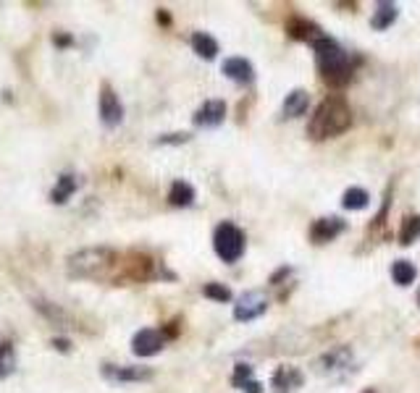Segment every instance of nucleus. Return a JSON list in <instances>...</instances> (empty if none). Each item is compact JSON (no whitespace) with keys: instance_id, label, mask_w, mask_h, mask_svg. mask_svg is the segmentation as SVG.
Here are the masks:
<instances>
[{"instance_id":"19","label":"nucleus","mask_w":420,"mask_h":393,"mask_svg":"<svg viewBox=\"0 0 420 393\" xmlns=\"http://www.w3.org/2000/svg\"><path fill=\"white\" fill-rule=\"evenodd\" d=\"M168 202L176 204V207H187V204L195 202V189L187 181H174L171 191H168Z\"/></svg>"},{"instance_id":"30","label":"nucleus","mask_w":420,"mask_h":393,"mask_svg":"<svg viewBox=\"0 0 420 393\" xmlns=\"http://www.w3.org/2000/svg\"><path fill=\"white\" fill-rule=\"evenodd\" d=\"M418 302H420V294H418Z\"/></svg>"},{"instance_id":"22","label":"nucleus","mask_w":420,"mask_h":393,"mask_svg":"<svg viewBox=\"0 0 420 393\" xmlns=\"http://www.w3.org/2000/svg\"><path fill=\"white\" fill-rule=\"evenodd\" d=\"M16 370V351L11 344H0V380L14 375Z\"/></svg>"},{"instance_id":"5","label":"nucleus","mask_w":420,"mask_h":393,"mask_svg":"<svg viewBox=\"0 0 420 393\" xmlns=\"http://www.w3.org/2000/svg\"><path fill=\"white\" fill-rule=\"evenodd\" d=\"M266 309H268V299H266V294L247 291V294H242L240 299H237V305H234V320H240V322L257 320Z\"/></svg>"},{"instance_id":"21","label":"nucleus","mask_w":420,"mask_h":393,"mask_svg":"<svg viewBox=\"0 0 420 393\" xmlns=\"http://www.w3.org/2000/svg\"><path fill=\"white\" fill-rule=\"evenodd\" d=\"M418 239H420V215H407L402 220V228H399V244L410 247Z\"/></svg>"},{"instance_id":"31","label":"nucleus","mask_w":420,"mask_h":393,"mask_svg":"<svg viewBox=\"0 0 420 393\" xmlns=\"http://www.w3.org/2000/svg\"><path fill=\"white\" fill-rule=\"evenodd\" d=\"M365 393H373V391H365Z\"/></svg>"},{"instance_id":"9","label":"nucleus","mask_w":420,"mask_h":393,"mask_svg":"<svg viewBox=\"0 0 420 393\" xmlns=\"http://www.w3.org/2000/svg\"><path fill=\"white\" fill-rule=\"evenodd\" d=\"M224 116H226L224 100H208L202 102V108L195 113V123L202 126V129H213V126L224 123Z\"/></svg>"},{"instance_id":"2","label":"nucleus","mask_w":420,"mask_h":393,"mask_svg":"<svg viewBox=\"0 0 420 393\" xmlns=\"http://www.w3.org/2000/svg\"><path fill=\"white\" fill-rule=\"evenodd\" d=\"M315 60H318V71L323 76V82L331 87H345L352 79V63L347 58V53L336 45L331 37H320L313 43Z\"/></svg>"},{"instance_id":"15","label":"nucleus","mask_w":420,"mask_h":393,"mask_svg":"<svg viewBox=\"0 0 420 393\" xmlns=\"http://www.w3.org/2000/svg\"><path fill=\"white\" fill-rule=\"evenodd\" d=\"M76 176L74 174H63L58 176V184L53 187V191H50V200L56 204H63V202H69V197L76 191Z\"/></svg>"},{"instance_id":"24","label":"nucleus","mask_w":420,"mask_h":393,"mask_svg":"<svg viewBox=\"0 0 420 393\" xmlns=\"http://www.w3.org/2000/svg\"><path fill=\"white\" fill-rule=\"evenodd\" d=\"M202 294H205L208 299H213V302H231V291L226 289L224 283H205Z\"/></svg>"},{"instance_id":"16","label":"nucleus","mask_w":420,"mask_h":393,"mask_svg":"<svg viewBox=\"0 0 420 393\" xmlns=\"http://www.w3.org/2000/svg\"><path fill=\"white\" fill-rule=\"evenodd\" d=\"M192 47H195L197 56L205 60H213L218 56V43L210 37L208 32H195V34H192Z\"/></svg>"},{"instance_id":"7","label":"nucleus","mask_w":420,"mask_h":393,"mask_svg":"<svg viewBox=\"0 0 420 393\" xmlns=\"http://www.w3.org/2000/svg\"><path fill=\"white\" fill-rule=\"evenodd\" d=\"M103 378L113 383H145L152 378L150 367H119V364H103Z\"/></svg>"},{"instance_id":"3","label":"nucleus","mask_w":420,"mask_h":393,"mask_svg":"<svg viewBox=\"0 0 420 393\" xmlns=\"http://www.w3.org/2000/svg\"><path fill=\"white\" fill-rule=\"evenodd\" d=\"M119 260V254L113 249L105 247H90V249H79L74 252L69 260H66V273L71 278H90V281H103L113 265Z\"/></svg>"},{"instance_id":"28","label":"nucleus","mask_w":420,"mask_h":393,"mask_svg":"<svg viewBox=\"0 0 420 393\" xmlns=\"http://www.w3.org/2000/svg\"><path fill=\"white\" fill-rule=\"evenodd\" d=\"M53 344L58 346V351H69V341H63V338H56Z\"/></svg>"},{"instance_id":"20","label":"nucleus","mask_w":420,"mask_h":393,"mask_svg":"<svg viewBox=\"0 0 420 393\" xmlns=\"http://www.w3.org/2000/svg\"><path fill=\"white\" fill-rule=\"evenodd\" d=\"M418 276V270H415V265L407 260H399L391 265V278H394V283H399V286H410L412 281Z\"/></svg>"},{"instance_id":"4","label":"nucleus","mask_w":420,"mask_h":393,"mask_svg":"<svg viewBox=\"0 0 420 393\" xmlns=\"http://www.w3.org/2000/svg\"><path fill=\"white\" fill-rule=\"evenodd\" d=\"M213 249L224 262H237L244 254V233L234 223H221L213 233Z\"/></svg>"},{"instance_id":"26","label":"nucleus","mask_w":420,"mask_h":393,"mask_svg":"<svg viewBox=\"0 0 420 393\" xmlns=\"http://www.w3.org/2000/svg\"><path fill=\"white\" fill-rule=\"evenodd\" d=\"M181 142H189V134H165L158 139V145H181Z\"/></svg>"},{"instance_id":"18","label":"nucleus","mask_w":420,"mask_h":393,"mask_svg":"<svg viewBox=\"0 0 420 393\" xmlns=\"http://www.w3.org/2000/svg\"><path fill=\"white\" fill-rule=\"evenodd\" d=\"M352 359V351L349 349H334L329 354H323V359H320V372H334V370H342L347 367Z\"/></svg>"},{"instance_id":"11","label":"nucleus","mask_w":420,"mask_h":393,"mask_svg":"<svg viewBox=\"0 0 420 393\" xmlns=\"http://www.w3.org/2000/svg\"><path fill=\"white\" fill-rule=\"evenodd\" d=\"M224 73L231 79V82H237V84H250V82L255 79V69H253V63L244 60V58L224 60Z\"/></svg>"},{"instance_id":"29","label":"nucleus","mask_w":420,"mask_h":393,"mask_svg":"<svg viewBox=\"0 0 420 393\" xmlns=\"http://www.w3.org/2000/svg\"><path fill=\"white\" fill-rule=\"evenodd\" d=\"M56 43H58V45H71V37H56Z\"/></svg>"},{"instance_id":"14","label":"nucleus","mask_w":420,"mask_h":393,"mask_svg":"<svg viewBox=\"0 0 420 393\" xmlns=\"http://www.w3.org/2000/svg\"><path fill=\"white\" fill-rule=\"evenodd\" d=\"M307 105H310V95L305 89H294L289 92L284 100V116L286 118H300L307 113Z\"/></svg>"},{"instance_id":"23","label":"nucleus","mask_w":420,"mask_h":393,"mask_svg":"<svg viewBox=\"0 0 420 393\" xmlns=\"http://www.w3.org/2000/svg\"><path fill=\"white\" fill-rule=\"evenodd\" d=\"M368 191L365 189H358V187H352V189L345 191V197H342V204H345L347 210H362L365 204H368Z\"/></svg>"},{"instance_id":"10","label":"nucleus","mask_w":420,"mask_h":393,"mask_svg":"<svg viewBox=\"0 0 420 393\" xmlns=\"http://www.w3.org/2000/svg\"><path fill=\"white\" fill-rule=\"evenodd\" d=\"M345 220L342 218H320L313 223L310 228V236H313L315 244H326V241H334L339 233L345 231Z\"/></svg>"},{"instance_id":"27","label":"nucleus","mask_w":420,"mask_h":393,"mask_svg":"<svg viewBox=\"0 0 420 393\" xmlns=\"http://www.w3.org/2000/svg\"><path fill=\"white\" fill-rule=\"evenodd\" d=\"M242 391L244 393H263V385H260L257 380H247V383L242 385Z\"/></svg>"},{"instance_id":"17","label":"nucleus","mask_w":420,"mask_h":393,"mask_svg":"<svg viewBox=\"0 0 420 393\" xmlns=\"http://www.w3.org/2000/svg\"><path fill=\"white\" fill-rule=\"evenodd\" d=\"M394 21H397V5L394 3H378L373 19H371V27L373 29H389Z\"/></svg>"},{"instance_id":"25","label":"nucleus","mask_w":420,"mask_h":393,"mask_svg":"<svg viewBox=\"0 0 420 393\" xmlns=\"http://www.w3.org/2000/svg\"><path fill=\"white\" fill-rule=\"evenodd\" d=\"M247 380H253V367H250V364H237V370H234V378H231V383H234L237 388H242Z\"/></svg>"},{"instance_id":"6","label":"nucleus","mask_w":420,"mask_h":393,"mask_svg":"<svg viewBox=\"0 0 420 393\" xmlns=\"http://www.w3.org/2000/svg\"><path fill=\"white\" fill-rule=\"evenodd\" d=\"M100 121L108 129H116L124 121V105H121L119 95L113 92V87H108V84H103V92H100Z\"/></svg>"},{"instance_id":"13","label":"nucleus","mask_w":420,"mask_h":393,"mask_svg":"<svg viewBox=\"0 0 420 393\" xmlns=\"http://www.w3.org/2000/svg\"><path fill=\"white\" fill-rule=\"evenodd\" d=\"M302 383V375L300 370L294 367H279L276 375H273V388L276 393H292V388H300Z\"/></svg>"},{"instance_id":"8","label":"nucleus","mask_w":420,"mask_h":393,"mask_svg":"<svg viewBox=\"0 0 420 393\" xmlns=\"http://www.w3.org/2000/svg\"><path fill=\"white\" fill-rule=\"evenodd\" d=\"M165 335L161 331H152V328H142L139 333L132 338V351L137 357H152L163 349Z\"/></svg>"},{"instance_id":"12","label":"nucleus","mask_w":420,"mask_h":393,"mask_svg":"<svg viewBox=\"0 0 420 393\" xmlns=\"http://www.w3.org/2000/svg\"><path fill=\"white\" fill-rule=\"evenodd\" d=\"M286 32H289L294 40H310V43H315V40H320V37H323V34H320V29L315 27L313 21H307V19H300V16L289 19V24H286Z\"/></svg>"},{"instance_id":"1","label":"nucleus","mask_w":420,"mask_h":393,"mask_svg":"<svg viewBox=\"0 0 420 393\" xmlns=\"http://www.w3.org/2000/svg\"><path fill=\"white\" fill-rule=\"evenodd\" d=\"M352 123V110L342 97H329L318 105V110L313 113L310 123H307V134L313 136L315 142L320 139H331L336 134L349 129Z\"/></svg>"}]
</instances>
